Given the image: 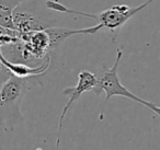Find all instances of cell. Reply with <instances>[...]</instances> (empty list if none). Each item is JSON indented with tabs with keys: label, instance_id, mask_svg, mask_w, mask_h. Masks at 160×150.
<instances>
[{
	"label": "cell",
	"instance_id": "1",
	"mask_svg": "<svg viewBox=\"0 0 160 150\" xmlns=\"http://www.w3.org/2000/svg\"><path fill=\"white\" fill-rule=\"evenodd\" d=\"M28 90V78L14 75L0 87V127L5 132H12L24 122L21 106Z\"/></svg>",
	"mask_w": 160,
	"mask_h": 150
},
{
	"label": "cell",
	"instance_id": "2",
	"mask_svg": "<svg viewBox=\"0 0 160 150\" xmlns=\"http://www.w3.org/2000/svg\"><path fill=\"white\" fill-rule=\"evenodd\" d=\"M153 0H146L144 3H142L138 7L131 8L126 5H116L113 6L110 9L102 11L98 14L93 13H86L82 11H78L70 8L66 7L62 3H60L57 0H46L45 5L49 10L54 12H60V13H68V14H77V16L88 17L98 21V24L101 25L102 29H108L111 32H115L120 28H122L131 18H133L136 13L142 11L144 8L149 6Z\"/></svg>",
	"mask_w": 160,
	"mask_h": 150
},
{
	"label": "cell",
	"instance_id": "3",
	"mask_svg": "<svg viewBox=\"0 0 160 150\" xmlns=\"http://www.w3.org/2000/svg\"><path fill=\"white\" fill-rule=\"evenodd\" d=\"M122 56H123L122 49H118L116 59L113 66H112L111 68H108L104 65L101 67L99 72L97 73V83L92 91H93L96 95H100L101 92H105L104 103H107L111 98L115 97V95L124 97L129 100H133V101L137 102V103L142 104V105L146 106L147 108L152 111L155 114L160 116L159 105H156L155 103H151V102H148V101H146V100H142V98L137 97V95H135L133 92L127 90V88H125V87L121 83V80L118 75V65H120L121 59H122Z\"/></svg>",
	"mask_w": 160,
	"mask_h": 150
},
{
	"label": "cell",
	"instance_id": "4",
	"mask_svg": "<svg viewBox=\"0 0 160 150\" xmlns=\"http://www.w3.org/2000/svg\"><path fill=\"white\" fill-rule=\"evenodd\" d=\"M48 11L45 2L41 0H22L13 10L16 30L20 33H28L54 27L56 20Z\"/></svg>",
	"mask_w": 160,
	"mask_h": 150
},
{
	"label": "cell",
	"instance_id": "5",
	"mask_svg": "<svg viewBox=\"0 0 160 150\" xmlns=\"http://www.w3.org/2000/svg\"><path fill=\"white\" fill-rule=\"evenodd\" d=\"M97 83V75L91 71L88 70H81L78 73V83L76 87H69L62 91L64 95L68 97V101H67L66 105L64 106L62 111V114L59 117V122H58V134H57V142H56V148H59L60 145V138H62V122L66 116L67 112L70 108L71 104L76 102L80 98V95L88 91H92Z\"/></svg>",
	"mask_w": 160,
	"mask_h": 150
},
{
	"label": "cell",
	"instance_id": "6",
	"mask_svg": "<svg viewBox=\"0 0 160 150\" xmlns=\"http://www.w3.org/2000/svg\"><path fill=\"white\" fill-rule=\"evenodd\" d=\"M0 60L11 71L12 75L20 78H28V79H30V78H36L44 75L45 72H47V70L49 68V65H51V56H48L45 59V62H43L42 65L36 67H31L27 64H22V62H12L5 57L2 51H1V45H0Z\"/></svg>",
	"mask_w": 160,
	"mask_h": 150
},
{
	"label": "cell",
	"instance_id": "7",
	"mask_svg": "<svg viewBox=\"0 0 160 150\" xmlns=\"http://www.w3.org/2000/svg\"><path fill=\"white\" fill-rule=\"evenodd\" d=\"M22 0H0V27L16 30L13 10Z\"/></svg>",
	"mask_w": 160,
	"mask_h": 150
},
{
	"label": "cell",
	"instance_id": "8",
	"mask_svg": "<svg viewBox=\"0 0 160 150\" xmlns=\"http://www.w3.org/2000/svg\"><path fill=\"white\" fill-rule=\"evenodd\" d=\"M11 76H12V72L5 66V64L0 60V87L2 86Z\"/></svg>",
	"mask_w": 160,
	"mask_h": 150
}]
</instances>
